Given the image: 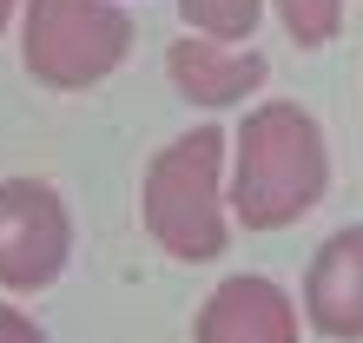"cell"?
Wrapping results in <instances>:
<instances>
[{"label": "cell", "instance_id": "obj_7", "mask_svg": "<svg viewBox=\"0 0 363 343\" xmlns=\"http://www.w3.org/2000/svg\"><path fill=\"white\" fill-rule=\"evenodd\" d=\"M165 73H172L179 99H191L199 113H231V106H245L264 86L271 60L258 47H218V40L179 33L172 47H165Z\"/></svg>", "mask_w": 363, "mask_h": 343}, {"label": "cell", "instance_id": "obj_9", "mask_svg": "<svg viewBox=\"0 0 363 343\" xmlns=\"http://www.w3.org/2000/svg\"><path fill=\"white\" fill-rule=\"evenodd\" d=\"M264 7L284 20L291 47H330L344 33V0H264Z\"/></svg>", "mask_w": 363, "mask_h": 343}, {"label": "cell", "instance_id": "obj_3", "mask_svg": "<svg viewBox=\"0 0 363 343\" xmlns=\"http://www.w3.org/2000/svg\"><path fill=\"white\" fill-rule=\"evenodd\" d=\"M133 53V13L119 0H20V67L53 93H86Z\"/></svg>", "mask_w": 363, "mask_h": 343}, {"label": "cell", "instance_id": "obj_8", "mask_svg": "<svg viewBox=\"0 0 363 343\" xmlns=\"http://www.w3.org/2000/svg\"><path fill=\"white\" fill-rule=\"evenodd\" d=\"M185 27L199 40H218V47H251V33H258L264 20V0H179Z\"/></svg>", "mask_w": 363, "mask_h": 343}, {"label": "cell", "instance_id": "obj_6", "mask_svg": "<svg viewBox=\"0 0 363 343\" xmlns=\"http://www.w3.org/2000/svg\"><path fill=\"white\" fill-rule=\"evenodd\" d=\"M304 324L330 343H363V225H337L304 264Z\"/></svg>", "mask_w": 363, "mask_h": 343}, {"label": "cell", "instance_id": "obj_11", "mask_svg": "<svg viewBox=\"0 0 363 343\" xmlns=\"http://www.w3.org/2000/svg\"><path fill=\"white\" fill-rule=\"evenodd\" d=\"M20 13V0H0V33H7V20Z\"/></svg>", "mask_w": 363, "mask_h": 343}, {"label": "cell", "instance_id": "obj_1", "mask_svg": "<svg viewBox=\"0 0 363 343\" xmlns=\"http://www.w3.org/2000/svg\"><path fill=\"white\" fill-rule=\"evenodd\" d=\"M330 185V145L311 106L297 99H264L251 106L231 133L225 152V205L231 225L245 231H277L297 225Z\"/></svg>", "mask_w": 363, "mask_h": 343}, {"label": "cell", "instance_id": "obj_2", "mask_svg": "<svg viewBox=\"0 0 363 343\" xmlns=\"http://www.w3.org/2000/svg\"><path fill=\"white\" fill-rule=\"evenodd\" d=\"M225 125L199 119L191 133L165 139L139 179V218L152 244L179 264H211L231 244V205H225Z\"/></svg>", "mask_w": 363, "mask_h": 343}, {"label": "cell", "instance_id": "obj_10", "mask_svg": "<svg viewBox=\"0 0 363 343\" xmlns=\"http://www.w3.org/2000/svg\"><path fill=\"white\" fill-rule=\"evenodd\" d=\"M0 343H47V330H40L20 304H7V297H0Z\"/></svg>", "mask_w": 363, "mask_h": 343}, {"label": "cell", "instance_id": "obj_4", "mask_svg": "<svg viewBox=\"0 0 363 343\" xmlns=\"http://www.w3.org/2000/svg\"><path fill=\"white\" fill-rule=\"evenodd\" d=\"M73 257V211L67 198L33 179V172H13L0 179V291H47L60 284Z\"/></svg>", "mask_w": 363, "mask_h": 343}, {"label": "cell", "instance_id": "obj_5", "mask_svg": "<svg viewBox=\"0 0 363 343\" xmlns=\"http://www.w3.org/2000/svg\"><path fill=\"white\" fill-rule=\"evenodd\" d=\"M297 297L264 271L218 277L191 317V343H297Z\"/></svg>", "mask_w": 363, "mask_h": 343}]
</instances>
